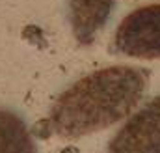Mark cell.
Segmentation results:
<instances>
[{
	"mask_svg": "<svg viewBox=\"0 0 160 153\" xmlns=\"http://www.w3.org/2000/svg\"><path fill=\"white\" fill-rule=\"evenodd\" d=\"M108 153H160V95L121 127Z\"/></svg>",
	"mask_w": 160,
	"mask_h": 153,
	"instance_id": "3957f363",
	"label": "cell"
},
{
	"mask_svg": "<svg viewBox=\"0 0 160 153\" xmlns=\"http://www.w3.org/2000/svg\"><path fill=\"white\" fill-rule=\"evenodd\" d=\"M116 0H69V17L75 38L89 45L112 15Z\"/></svg>",
	"mask_w": 160,
	"mask_h": 153,
	"instance_id": "277c9868",
	"label": "cell"
},
{
	"mask_svg": "<svg viewBox=\"0 0 160 153\" xmlns=\"http://www.w3.org/2000/svg\"><path fill=\"white\" fill-rule=\"evenodd\" d=\"M116 47L125 56L142 60L160 58V4L134 9L121 21Z\"/></svg>",
	"mask_w": 160,
	"mask_h": 153,
	"instance_id": "7a4b0ae2",
	"label": "cell"
},
{
	"mask_svg": "<svg viewBox=\"0 0 160 153\" xmlns=\"http://www.w3.org/2000/svg\"><path fill=\"white\" fill-rule=\"evenodd\" d=\"M0 153H36L26 125L8 110H0Z\"/></svg>",
	"mask_w": 160,
	"mask_h": 153,
	"instance_id": "5b68a950",
	"label": "cell"
},
{
	"mask_svg": "<svg viewBox=\"0 0 160 153\" xmlns=\"http://www.w3.org/2000/svg\"><path fill=\"white\" fill-rule=\"evenodd\" d=\"M145 71L127 66L99 69L62 93L50 112V129L62 138H80L121 121L140 103Z\"/></svg>",
	"mask_w": 160,
	"mask_h": 153,
	"instance_id": "6da1fadb",
	"label": "cell"
}]
</instances>
